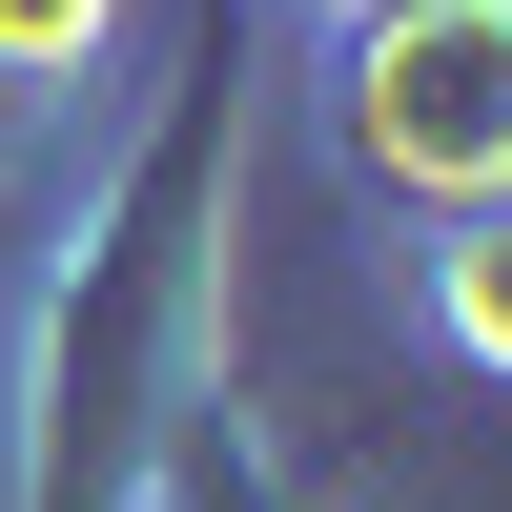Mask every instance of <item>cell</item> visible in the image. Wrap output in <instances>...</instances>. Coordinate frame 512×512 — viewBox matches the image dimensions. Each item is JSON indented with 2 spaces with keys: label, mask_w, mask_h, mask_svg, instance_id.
Returning <instances> with one entry per match:
<instances>
[{
  "label": "cell",
  "mask_w": 512,
  "mask_h": 512,
  "mask_svg": "<svg viewBox=\"0 0 512 512\" xmlns=\"http://www.w3.org/2000/svg\"><path fill=\"white\" fill-rule=\"evenodd\" d=\"M349 144L410 205H512V0H390V21H349Z\"/></svg>",
  "instance_id": "cell-2"
},
{
  "label": "cell",
  "mask_w": 512,
  "mask_h": 512,
  "mask_svg": "<svg viewBox=\"0 0 512 512\" xmlns=\"http://www.w3.org/2000/svg\"><path fill=\"white\" fill-rule=\"evenodd\" d=\"M226 164H246V41L164 82V123L103 164L62 287H41V512H144L205 410V287H226Z\"/></svg>",
  "instance_id": "cell-1"
},
{
  "label": "cell",
  "mask_w": 512,
  "mask_h": 512,
  "mask_svg": "<svg viewBox=\"0 0 512 512\" xmlns=\"http://www.w3.org/2000/svg\"><path fill=\"white\" fill-rule=\"evenodd\" d=\"M451 349L512 369V205H472V226H451Z\"/></svg>",
  "instance_id": "cell-3"
},
{
  "label": "cell",
  "mask_w": 512,
  "mask_h": 512,
  "mask_svg": "<svg viewBox=\"0 0 512 512\" xmlns=\"http://www.w3.org/2000/svg\"><path fill=\"white\" fill-rule=\"evenodd\" d=\"M82 41H103V0H0V82H82Z\"/></svg>",
  "instance_id": "cell-4"
}]
</instances>
